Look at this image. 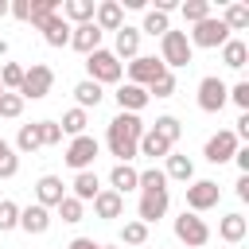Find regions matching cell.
Segmentation results:
<instances>
[{"instance_id":"obj_51","label":"cell","mask_w":249,"mask_h":249,"mask_svg":"<svg viewBox=\"0 0 249 249\" xmlns=\"http://www.w3.org/2000/svg\"><path fill=\"white\" fill-rule=\"evenodd\" d=\"M8 152H12V144H8L4 136H0V156H8Z\"/></svg>"},{"instance_id":"obj_7","label":"cell","mask_w":249,"mask_h":249,"mask_svg":"<svg viewBox=\"0 0 249 249\" xmlns=\"http://www.w3.org/2000/svg\"><path fill=\"white\" fill-rule=\"evenodd\" d=\"M187 39H191V47H206V51H214V47H222V43L230 39V27H226L218 16H206L202 23H195V27H191V35H187Z\"/></svg>"},{"instance_id":"obj_1","label":"cell","mask_w":249,"mask_h":249,"mask_svg":"<svg viewBox=\"0 0 249 249\" xmlns=\"http://www.w3.org/2000/svg\"><path fill=\"white\" fill-rule=\"evenodd\" d=\"M140 136H144V121H140L136 113H117V117L109 121V128H105V144H109V152L117 156V163H132V160H136Z\"/></svg>"},{"instance_id":"obj_16","label":"cell","mask_w":249,"mask_h":249,"mask_svg":"<svg viewBox=\"0 0 249 249\" xmlns=\"http://www.w3.org/2000/svg\"><path fill=\"white\" fill-rule=\"evenodd\" d=\"M19 230L23 233H47L51 230V210L31 202V206H19Z\"/></svg>"},{"instance_id":"obj_17","label":"cell","mask_w":249,"mask_h":249,"mask_svg":"<svg viewBox=\"0 0 249 249\" xmlns=\"http://www.w3.org/2000/svg\"><path fill=\"white\" fill-rule=\"evenodd\" d=\"M70 47L82 51V54H93V51L101 47V31H97V23H78V27H70Z\"/></svg>"},{"instance_id":"obj_5","label":"cell","mask_w":249,"mask_h":249,"mask_svg":"<svg viewBox=\"0 0 249 249\" xmlns=\"http://www.w3.org/2000/svg\"><path fill=\"white\" fill-rule=\"evenodd\" d=\"M101 156V144L89 136V132H82V136H74L70 144H66V152H62V160H66V167H74V175L78 171H93V160Z\"/></svg>"},{"instance_id":"obj_34","label":"cell","mask_w":249,"mask_h":249,"mask_svg":"<svg viewBox=\"0 0 249 249\" xmlns=\"http://www.w3.org/2000/svg\"><path fill=\"white\" fill-rule=\"evenodd\" d=\"M51 16H58V0H31V16H27V23L43 27Z\"/></svg>"},{"instance_id":"obj_48","label":"cell","mask_w":249,"mask_h":249,"mask_svg":"<svg viewBox=\"0 0 249 249\" xmlns=\"http://www.w3.org/2000/svg\"><path fill=\"white\" fill-rule=\"evenodd\" d=\"M233 163H237L241 175H249V148H237V152H233Z\"/></svg>"},{"instance_id":"obj_37","label":"cell","mask_w":249,"mask_h":249,"mask_svg":"<svg viewBox=\"0 0 249 249\" xmlns=\"http://www.w3.org/2000/svg\"><path fill=\"white\" fill-rule=\"evenodd\" d=\"M23 105H27V101H23L19 93H8V89L0 93V117H4V121H16V117H23Z\"/></svg>"},{"instance_id":"obj_30","label":"cell","mask_w":249,"mask_h":249,"mask_svg":"<svg viewBox=\"0 0 249 249\" xmlns=\"http://www.w3.org/2000/svg\"><path fill=\"white\" fill-rule=\"evenodd\" d=\"M230 31H245L249 27V4H241V0H233V4H226V12L218 16Z\"/></svg>"},{"instance_id":"obj_47","label":"cell","mask_w":249,"mask_h":249,"mask_svg":"<svg viewBox=\"0 0 249 249\" xmlns=\"http://www.w3.org/2000/svg\"><path fill=\"white\" fill-rule=\"evenodd\" d=\"M233 136H237V144H241V140H249V113H241V117H237V128H233Z\"/></svg>"},{"instance_id":"obj_35","label":"cell","mask_w":249,"mask_h":249,"mask_svg":"<svg viewBox=\"0 0 249 249\" xmlns=\"http://www.w3.org/2000/svg\"><path fill=\"white\" fill-rule=\"evenodd\" d=\"M163 31H171V19H167L163 12H156V8H148V12H144V27H140V35H163Z\"/></svg>"},{"instance_id":"obj_13","label":"cell","mask_w":249,"mask_h":249,"mask_svg":"<svg viewBox=\"0 0 249 249\" xmlns=\"http://www.w3.org/2000/svg\"><path fill=\"white\" fill-rule=\"evenodd\" d=\"M93 23H97L101 35H105V31H121V27H124V8H121L117 0H101V4L93 8Z\"/></svg>"},{"instance_id":"obj_8","label":"cell","mask_w":249,"mask_h":249,"mask_svg":"<svg viewBox=\"0 0 249 249\" xmlns=\"http://www.w3.org/2000/svg\"><path fill=\"white\" fill-rule=\"evenodd\" d=\"M218 198H222V187H218L214 179H191V187H187V210H191V214L214 210Z\"/></svg>"},{"instance_id":"obj_36","label":"cell","mask_w":249,"mask_h":249,"mask_svg":"<svg viewBox=\"0 0 249 249\" xmlns=\"http://www.w3.org/2000/svg\"><path fill=\"white\" fill-rule=\"evenodd\" d=\"M54 210H58V214H62V222H70V226L86 218V202H78L74 195H66V198H62V202H58Z\"/></svg>"},{"instance_id":"obj_22","label":"cell","mask_w":249,"mask_h":249,"mask_svg":"<svg viewBox=\"0 0 249 249\" xmlns=\"http://www.w3.org/2000/svg\"><path fill=\"white\" fill-rule=\"evenodd\" d=\"M245 233H249V218H245V214H226V218L218 222V237L230 241V245H241Z\"/></svg>"},{"instance_id":"obj_33","label":"cell","mask_w":249,"mask_h":249,"mask_svg":"<svg viewBox=\"0 0 249 249\" xmlns=\"http://www.w3.org/2000/svg\"><path fill=\"white\" fill-rule=\"evenodd\" d=\"M152 132H160L167 144H175L179 136H183V124H179V117H171V113H163V117H156V124H152Z\"/></svg>"},{"instance_id":"obj_27","label":"cell","mask_w":249,"mask_h":249,"mask_svg":"<svg viewBox=\"0 0 249 249\" xmlns=\"http://www.w3.org/2000/svg\"><path fill=\"white\" fill-rule=\"evenodd\" d=\"M93 8H97L93 0H66L62 4V19L74 23V27L78 23H93Z\"/></svg>"},{"instance_id":"obj_55","label":"cell","mask_w":249,"mask_h":249,"mask_svg":"<svg viewBox=\"0 0 249 249\" xmlns=\"http://www.w3.org/2000/svg\"><path fill=\"white\" fill-rule=\"evenodd\" d=\"M241 249H245V245H241Z\"/></svg>"},{"instance_id":"obj_41","label":"cell","mask_w":249,"mask_h":249,"mask_svg":"<svg viewBox=\"0 0 249 249\" xmlns=\"http://www.w3.org/2000/svg\"><path fill=\"white\" fill-rule=\"evenodd\" d=\"M136 187L140 191H167V175L160 167H148V171H140V183Z\"/></svg>"},{"instance_id":"obj_53","label":"cell","mask_w":249,"mask_h":249,"mask_svg":"<svg viewBox=\"0 0 249 249\" xmlns=\"http://www.w3.org/2000/svg\"><path fill=\"white\" fill-rule=\"evenodd\" d=\"M101 249H117V245H101Z\"/></svg>"},{"instance_id":"obj_10","label":"cell","mask_w":249,"mask_h":249,"mask_svg":"<svg viewBox=\"0 0 249 249\" xmlns=\"http://www.w3.org/2000/svg\"><path fill=\"white\" fill-rule=\"evenodd\" d=\"M237 148H241V144H237V136H233V128H218V132H214V136L206 140V148H202V156H206L210 163H230Z\"/></svg>"},{"instance_id":"obj_31","label":"cell","mask_w":249,"mask_h":249,"mask_svg":"<svg viewBox=\"0 0 249 249\" xmlns=\"http://www.w3.org/2000/svg\"><path fill=\"white\" fill-rule=\"evenodd\" d=\"M86 124H89V113H86V109H78V105H74V109H66V113H62V121H58V128H62L70 140H74V136H82V132H86Z\"/></svg>"},{"instance_id":"obj_14","label":"cell","mask_w":249,"mask_h":249,"mask_svg":"<svg viewBox=\"0 0 249 249\" xmlns=\"http://www.w3.org/2000/svg\"><path fill=\"white\" fill-rule=\"evenodd\" d=\"M113 97H117L121 113H136V117H140V109H148V101H152V97H148V89H144V86H132V82L117 86V93H113Z\"/></svg>"},{"instance_id":"obj_19","label":"cell","mask_w":249,"mask_h":249,"mask_svg":"<svg viewBox=\"0 0 249 249\" xmlns=\"http://www.w3.org/2000/svg\"><path fill=\"white\" fill-rule=\"evenodd\" d=\"M113 54L132 62V58L140 54V27H128V23H124V27L117 31V39H113Z\"/></svg>"},{"instance_id":"obj_32","label":"cell","mask_w":249,"mask_h":249,"mask_svg":"<svg viewBox=\"0 0 249 249\" xmlns=\"http://www.w3.org/2000/svg\"><path fill=\"white\" fill-rule=\"evenodd\" d=\"M179 16L195 27V23H202L206 16H214V12H210V0H183V4H179Z\"/></svg>"},{"instance_id":"obj_21","label":"cell","mask_w":249,"mask_h":249,"mask_svg":"<svg viewBox=\"0 0 249 249\" xmlns=\"http://www.w3.org/2000/svg\"><path fill=\"white\" fill-rule=\"evenodd\" d=\"M136 183H140V171H136L132 163H117V167L109 171V191H117L121 198H124L128 191H136Z\"/></svg>"},{"instance_id":"obj_42","label":"cell","mask_w":249,"mask_h":249,"mask_svg":"<svg viewBox=\"0 0 249 249\" xmlns=\"http://www.w3.org/2000/svg\"><path fill=\"white\" fill-rule=\"evenodd\" d=\"M171 93H175V74H171V70H163V74L148 86V97H171Z\"/></svg>"},{"instance_id":"obj_26","label":"cell","mask_w":249,"mask_h":249,"mask_svg":"<svg viewBox=\"0 0 249 249\" xmlns=\"http://www.w3.org/2000/svg\"><path fill=\"white\" fill-rule=\"evenodd\" d=\"M222 62H226L230 70H241V66L249 62V43H245V39H233V35H230V39L222 43Z\"/></svg>"},{"instance_id":"obj_6","label":"cell","mask_w":249,"mask_h":249,"mask_svg":"<svg viewBox=\"0 0 249 249\" xmlns=\"http://www.w3.org/2000/svg\"><path fill=\"white\" fill-rule=\"evenodd\" d=\"M226 105H230V86L218 74H206L198 82V109L202 113H222Z\"/></svg>"},{"instance_id":"obj_11","label":"cell","mask_w":249,"mask_h":249,"mask_svg":"<svg viewBox=\"0 0 249 249\" xmlns=\"http://www.w3.org/2000/svg\"><path fill=\"white\" fill-rule=\"evenodd\" d=\"M167 202H171V195H167V191H140V202H136V222H144V226L160 222V218L167 214Z\"/></svg>"},{"instance_id":"obj_23","label":"cell","mask_w":249,"mask_h":249,"mask_svg":"<svg viewBox=\"0 0 249 249\" xmlns=\"http://www.w3.org/2000/svg\"><path fill=\"white\" fill-rule=\"evenodd\" d=\"M167 179H179V183H191L195 179V163H191V156H183V152H167V163L160 167Z\"/></svg>"},{"instance_id":"obj_43","label":"cell","mask_w":249,"mask_h":249,"mask_svg":"<svg viewBox=\"0 0 249 249\" xmlns=\"http://www.w3.org/2000/svg\"><path fill=\"white\" fill-rule=\"evenodd\" d=\"M230 101H233L241 113H249V82H237V86H230Z\"/></svg>"},{"instance_id":"obj_25","label":"cell","mask_w":249,"mask_h":249,"mask_svg":"<svg viewBox=\"0 0 249 249\" xmlns=\"http://www.w3.org/2000/svg\"><path fill=\"white\" fill-rule=\"evenodd\" d=\"M43 39H47V47H70V23L62 19V16H51L43 27Z\"/></svg>"},{"instance_id":"obj_15","label":"cell","mask_w":249,"mask_h":249,"mask_svg":"<svg viewBox=\"0 0 249 249\" xmlns=\"http://www.w3.org/2000/svg\"><path fill=\"white\" fill-rule=\"evenodd\" d=\"M62 198H66V183H62L58 175H39V183H35V202L51 210V206H58Z\"/></svg>"},{"instance_id":"obj_52","label":"cell","mask_w":249,"mask_h":249,"mask_svg":"<svg viewBox=\"0 0 249 249\" xmlns=\"http://www.w3.org/2000/svg\"><path fill=\"white\" fill-rule=\"evenodd\" d=\"M0 16H8V0H0Z\"/></svg>"},{"instance_id":"obj_50","label":"cell","mask_w":249,"mask_h":249,"mask_svg":"<svg viewBox=\"0 0 249 249\" xmlns=\"http://www.w3.org/2000/svg\"><path fill=\"white\" fill-rule=\"evenodd\" d=\"M237 198H241V202H249V175H241V179H237Z\"/></svg>"},{"instance_id":"obj_45","label":"cell","mask_w":249,"mask_h":249,"mask_svg":"<svg viewBox=\"0 0 249 249\" xmlns=\"http://www.w3.org/2000/svg\"><path fill=\"white\" fill-rule=\"evenodd\" d=\"M19 171V156H16V148L8 152V156H0V179H12Z\"/></svg>"},{"instance_id":"obj_9","label":"cell","mask_w":249,"mask_h":249,"mask_svg":"<svg viewBox=\"0 0 249 249\" xmlns=\"http://www.w3.org/2000/svg\"><path fill=\"white\" fill-rule=\"evenodd\" d=\"M175 237H179L183 245H191V249H202V245L210 241V226H206L198 214L183 210V214L175 218Z\"/></svg>"},{"instance_id":"obj_38","label":"cell","mask_w":249,"mask_h":249,"mask_svg":"<svg viewBox=\"0 0 249 249\" xmlns=\"http://www.w3.org/2000/svg\"><path fill=\"white\" fill-rule=\"evenodd\" d=\"M19 82H23V66H19V62H4V66H0V86H4L8 93H16Z\"/></svg>"},{"instance_id":"obj_18","label":"cell","mask_w":249,"mask_h":249,"mask_svg":"<svg viewBox=\"0 0 249 249\" xmlns=\"http://www.w3.org/2000/svg\"><path fill=\"white\" fill-rule=\"evenodd\" d=\"M93 214H97V218H105V222H113V218H121V214H124V198H121L117 191L101 187V191H97V198H93Z\"/></svg>"},{"instance_id":"obj_3","label":"cell","mask_w":249,"mask_h":249,"mask_svg":"<svg viewBox=\"0 0 249 249\" xmlns=\"http://www.w3.org/2000/svg\"><path fill=\"white\" fill-rule=\"evenodd\" d=\"M86 74H89V82H97V86H113V82H121L124 66H121V58H117L113 51L97 47L93 54H86Z\"/></svg>"},{"instance_id":"obj_54","label":"cell","mask_w":249,"mask_h":249,"mask_svg":"<svg viewBox=\"0 0 249 249\" xmlns=\"http://www.w3.org/2000/svg\"><path fill=\"white\" fill-rule=\"evenodd\" d=\"M0 93H4V86H0Z\"/></svg>"},{"instance_id":"obj_2","label":"cell","mask_w":249,"mask_h":249,"mask_svg":"<svg viewBox=\"0 0 249 249\" xmlns=\"http://www.w3.org/2000/svg\"><path fill=\"white\" fill-rule=\"evenodd\" d=\"M191 58H195V47H191V39H187V31H163L160 35V62L167 66V70H175V66H191Z\"/></svg>"},{"instance_id":"obj_49","label":"cell","mask_w":249,"mask_h":249,"mask_svg":"<svg viewBox=\"0 0 249 249\" xmlns=\"http://www.w3.org/2000/svg\"><path fill=\"white\" fill-rule=\"evenodd\" d=\"M66 249H101V245H97L93 237H74V241H70Z\"/></svg>"},{"instance_id":"obj_20","label":"cell","mask_w":249,"mask_h":249,"mask_svg":"<svg viewBox=\"0 0 249 249\" xmlns=\"http://www.w3.org/2000/svg\"><path fill=\"white\" fill-rule=\"evenodd\" d=\"M167 152H175V144H167L160 132L144 128V136H140V144H136V156H148V160H167Z\"/></svg>"},{"instance_id":"obj_39","label":"cell","mask_w":249,"mask_h":249,"mask_svg":"<svg viewBox=\"0 0 249 249\" xmlns=\"http://www.w3.org/2000/svg\"><path fill=\"white\" fill-rule=\"evenodd\" d=\"M121 241H124V245H144V241H148V226L136 222V218L124 222V226H121Z\"/></svg>"},{"instance_id":"obj_40","label":"cell","mask_w":249,"mask_h":249,"mask_svg":"<svg viewBox=\"0 0 249 249\" xmlns=\"http://www.w3.org/2000/svg\"><path fill=\"white\" fill-rule=\"evenodd\" d=\"M8 230H19V206L12 198H0V233Z\"/></svg>"},{"instance_id":"obj_12","label":"cell","mask_w":249,"mask_h":249,"mask_svg":"<svg viewBox=\"0 0 249 249\" xmlns=\"http://www.w3.org/2000/svg\"><path fill=\"white\" fill-rule=\"evenodd\" d=\"M163 70H167V66H163V62L156 58V54H136V58L128 62V82H132V86H144V89H148V86H152V82H156V78H160Z\"/></svg>"},{"instance_id":"obj_24","label":"cell","mask_w":249,"mask_h":249,"mask_svg":"<svg viewBox=\"0 0 249 249\" xmlns=\"http://www.w3.org/2000/svg\"><path fill=\"white\" fill-rule=\"evenodd\" d=\"M70 187H74L70 195H74L78 202H93V198H97V191H101V179H97V171H78Z\"/></svg>"},{"instance_id":"obj_4","label":"cell","mask_w":249,"mask_h":249,"mask_svg":"<svg viewBox=\"0 0 249 249\" xmlns=\"http://www.w3.org/2000/svg\"><path fill=\"white\" fill-rule=\"evenodd\" d=\"M51 86H54V70L47 62H31V66H23V82H19L16 93L23 101H39V97L51 93Z\"/></svg>"},{"instance_id":"obj_28","label":"cell","mask_w":249,"mask_h":249,"mask_svg":"<svg viewBox=\"0 0 249 249\" xmlns=\"http://www.w3.org/2000/svg\"><path fill=\"white\" fill-rule=\"evenodd\" d=\"M101 97H105V89H101L97 82H89V78H82V82L74 86V101H78V109H97Z\"/></svg>"},{"instance_id":"obj_46","label":"cell","mask_w":249,"mask_h":249,"mask_svg":"<svg viewBox=\"0 0 249 249\" xmlns=\"http://www.w3.org/2000/svg\"><path fill=\"white\" fill-rule=\"evenodd\" d=\"M8 12H12L16 19H23V23H27V16H31V0H12V4H8Z\"/></svg>"},{"instance_id":"obj_44","label":"cell","mask_w":249,"mask_h":249,"mask_svg":"<svg viewBox=\"0 0 249 249\" xmlns=\"http://www.w3.org/2000/svg\"><path fill=\"white\" fill-rule=\"evenodd\" d=\"M39 132H43V148H47V144H62V128H58V121H39Z\"/></svg>"},{"instance_id":"obj_29","label":"cell","mask_w":249,"mask_h":249,"mask_svg":"<svg viewBox=\"0 0 249 249\" xmlns=\"http://www.w3.org/2000/svg\"><path fill=\"white\" fill-rule=\"evenodd\" d=\"M43 148V132H39V121H31V124H19V132H16V152H39Z\"/></svg>"}]
</instances>
